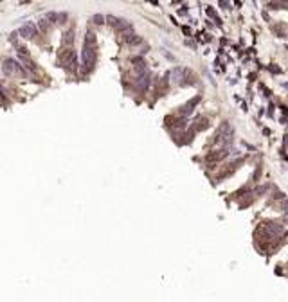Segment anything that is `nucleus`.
<instances>
[{
    "mask_svg": "<svg viewBox=\"0 0 288 302\" xmlns=\"http://www.w3.org/2000/svg\"><path fill=\"white\" fill-rule=\"evenodd\" d=\"M20 32H22L24 38H32V36L36 34V27L32 24H27V25H24V27L20 29Z\"/></svg>",
    "mask_w": 288,
    "mask_h": 302,
    "instance_id": "f257e3e1",
    "label": "nucleus"
}]
</instances>
